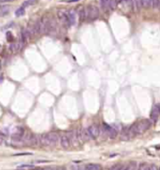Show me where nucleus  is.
Here are the masks:
<instances>
[{"instance_id": "obj_1", "label": "nucleus", "mask_w": 160, "mask_h": 170, "mask_svg": "<svg viewBox=\"0 0 160 170\" xmlns=\"http://www.w3.org/2000/svg\"><path fill=\"white\" fill-rule=\"evenodd\" d=\"M151 121L150 120H141V121H138V122H135L131 125L129 128H130L131 133L133 134V135H141L147 131L151 127Z\"/></svg>"}, {"instance_id": "obj_2", "label": "nucleus", "mask_w": 160, "mask_h": 170, "mask_svg": "<svg viewBox=\"0 0 160 170\" xmlns=\"http://www.w3.org/2000/svg\"><path fill=\"white\" fill-rule=\"evenodd\" d=\"M49 25H50V19L47 17H42L38 22H36L34 25L36 34L41 35V34H46L49 32Z\"/></svg>"}, {"instance_id": "obj_3", "label": "nucleus", "mask_w": 160, "mask_h": 170, "mask_svg": "<svg viewBox=\"0 0 160 170\" xmlns=\"http://www.w3.org/2000/svg\"><path fill=\"white\" fill-rule=\"evenodd\" d=\"M85 12H86V20L88 21H95L99 16V9L97 6H87L85 8Z\"/></svg>"}, {"instance_id": "obj_4", "label": "nucleus", "mask_w": 160, "mask_h": 170, "mask_svg": "<svg viewBox=\"0 0 160 170\" xmlns=\"http://www.w3.org/2000/svg\"><path fill=\"white\" fill-rule=\"evenodd\" d=\"M100 3V7L102 8V10L105 12H109V11H112L117 8L118 0H99Z\"/></svg>"}, {"instance_id": "obj_5", "label": "nucleus", "mask_w": 160, "mask_h": 170, "mask_svg": "<svg viewBox=\"0 0 160 170\" xmlns=\"http://www.w3.org/2000/svg\"><path fill=\"white\" fill-rule=\"evenodd\" d=\"M103 132L106 133V135H109V138H111V139H114L118 135V131H117L116 128L111 127V125L106 123H103Z\"/></svg>"}, {"instance_id": "obj_6", "label": "nucleus", "mask_w": 160, "mask_h": 170, "mask_svg": "<svg viewBox=\"0 0 160 170\" xmlns=\"http://www.w3.org/2000/svg\"><path fill=\"white\" fill-rule=\"evenodd\" d=\"M76 131H77V135H78V138H79L80 142H86V141H89L90 139H91L87 129L81 128V129L76 130Z\"/></svg>"}, {"instance_id": "obj_7", "label": "nucleus", "mask_w": 160, "mask_h": 170, "mask_svg": "<svg viewBox=\"0 0 160 170\" xmlns=\"http://www.w3.org/2000/svg\"><path fill=\"white\" fill-rule=\"evenodd\" d=\"M87 130H88V133H89L91 139H97V138L99 137L100 131H99V127H98V124H92V125H90V126L87 128Z\"/></svg>"}, {"instance_id": "obj_8", "label": "nucleus", "mask_w": 160, "mask_h": 170, "mask_svg": "<svg viewBox=\"0 0 160 170\" xmlns=\"http://www.w3.org/2000/svg\"><path fill=\"white\" fill-rule=\"evenodd\" d=\"M57 17L59 21L65 24H68L69 25V21H68V11L64 10V9H60V10L57 11Z\"/></svg>"}, {"instance_id": "obj_9", "label": "nucleus", "mask_w": 160, "mask_h": 170, "mask_svg": "<svg viewBox=\"0 0 160 170\" xmlns=\"http://www.w3.org/2000/svg\"><path fill=\"white\" fill-rule=\"evenodd\" d=\"M151 119L153 121H156L158 119V117L160 116V103L155 104L152 108V111H151Z\"/></svg>"}, {"instance_id": "obj_10", "label": "nucleus", "mask_w": 160, "mask_h": 170, "mask_svg": "<svg viewBox=\"0 0 160 170\" xmlns=\"http://www.w3.org/2000/svg\"><path fill=\"white\" fill-rule=\"evenodd\" d=\"M132 138H134V135L131 133L130 128L129 127H125L122 130V133H121V139L122 140H129Z\"/></svg>"}, {"instance_id": "obj_11", "label": "nucleus", "mask_w": 160, "mask_h": 170, "mask_svg": "<svg viewBox=\"0 0 160 170\" xmlns=\"http://www.w3.org/2000/svg\"><path fill=\"white\" fill-rule=\"evenodd\" d=\"M48 138H49L50 146H55L58 142V140H59V135L55 132L48 133Z\"/></svg>"}, {"instance_id": "obj_12", "label": "nucleus", "mask_w": 160, "mask_h": 170, "mask_svg": "<svg viewBox=\"0 0 160 170\" xmlns=\"http://www.w3.org/2000/svg\"><path fill=\"white\" fill-rule=\"evenodd\" d=\"M60 144H61V147L63 149H68L70 147V140L67 135H63L60 137Z\"/></svg>"}, {"instance_id": "obj_13", "label": "nucleus", "mask_w": 160, "mask_h": 170, "mask_svg": "<svg viewBox=\"0 0 160 170\" xmlns=\"http://www.w3.org/2000/svg\"><path fill=\"white\" fill-rule=\"evenodd\" d=\"M68 21H69V25H74L76 24V12L74 10H69L68 11Z\"/></svg>"}, {"instance_id": "obj_14", "label": "nucleus", "mask_w": 160, "mask_h": 170, "mask_svg": "<svg viewBox=\"0 0 160 170\" xmlns=\"http://www.w3.org/2000/svg\"><path fill=\"white\" fill-rule=\"evenodd\" d=\"M39 143L42 146H50L49 138H48V134H43L39 137Z\"/></svg>"}, {"instance_id": "obj_15", "label": "nucleus", "mask_w": 160, "mask_h": 170, "mask_svg": "<svg viewBox=\"0 0 160 170\" xmlns=\"http://www.w3.org/2000/svg\"><path fill=\"white\" fill-rule=\"evenodd\" d=\"M84 170H102V166L98 164H88L84 166Z\"/></svg>"}, {"instance_id": "obj_16", "label": "nucleus", "mask_w": 160, "mask_h": 170, "mask_svg": "<svg viewBox=\"0 0 160 170\" xmlns=\"http://www.w3.org/2000/svg\"><path fill=\"white\" fill-rule=\"evenodd\" d=\"M109 170H127V165L124 164H115L110 167Z\"/></svg>"}, {"instance_id": "obj_17", "label": "nucleus", "mask_w": 160, "mask_h": 170, "mask_svg": "<svg viewBox=\"0 0 160 170\" xmlns=\"http://www.w3.org/2000/svg\"><path fill=\"white\" fill-rule=\"evenodd\" d=\"M9 7L8 6H0V16H5L9 12Z\"/></svg>"}, {"instance_id": "obj_18", "label": "nucleus", "mask_w": 160, "mask_h": 170, "mask_svg": "<svg viewBox=\"0 0 160 170\" xmlns=\"http://www.w3.org/2000/svg\"><path fill=\"white\" fill-rule=\"evenodd\" d=\"M79 17L81 21L86 20V12H85V8H81L79 10Z\"/></svg>"}, {"instance_id": "obj_19", "label": "nucleus", "mask_w": 160, "mask_h": 170, "mask_svg": "<svg viewBox=\"0 0 160 170\" xmlns=\"http://www.w3.org/2000/svg\"><path fill=\"white\" fill-rule=\"evenodd\" d=\"M36 170H65L63 167H58V166H46V167L38 168Z\"/></svg>"}, {"instance_id": "obj_20", "label": "nucleus", "mask_w": 160, "mask_h": 170, "mask_svg": "<svg viewBox=\"0 0 160 170\" xmlns=\"http://www.w3.org/2000/svg\"><path fill=\"white\" fill-rule=\"evenodd\" d=\"M25 8H24V7H21V8H19L16 11H15V15H16L17 17L23 16V15H25Z\"/></svg>"}, {"instance_id": "obj_21", "label": "nucleus", "mask_w": 160, "mask_h": 170, "mask_svg": "<svg viewBox=\"0 0 160 170\" xmlns=\"http://www.w3.org/2000/svg\"><path fill=\"white\" fill-rule=\"evenodd\" d=\"M36 3H37V0H26V1H25V2H24V4H23V7H24V8H25V7L33 6V5H35Z\"/></svg>"}, {"instance_id": "obj_22", "label": "nucleus", "mask_w": 160, "mask_h": 170, "mask_svg": "<svg viewBox=\"0 0 160 170\" xmlns=\"http://www.w3.org/2000/svg\"><path fill=\"white\" fill-rule=\"evenodd\" d=\"M150 169V165L147 164V163H141V165H138V170H149Z\"/></svg>"}, {"instance_id": "obj_23", "label": "nucleus", "mask_w": 160, "mask_h": 170, "mask_svg": "<svg viewBox=\"0 0 160 170\" xmlns=\"http://www.w3.org/2000/svg\"><path fill=\"white\" fill-rule=\"evenodd\" d=\"M141 5L143 8H149L151 7V0H141Z\"/></svg>"}, {"instance_id": "obj_24", "label": "nucleus", "mask_w": 160, "mask_h": 170, "mask_svg": "<svg viewBox=\"0 0 160 170\" xmlns=\"http://www.w3.org/2000/svg\"><path fill=\"white\" fill-rule=\"evenodd\" d=\"M10 51H12V52H17V51H19L20 48H19V44L18 43H12L10 45Z\"/></svg>"}, {"instance_id": "obj_25", "label": "nucleus", "mask_w": 160, "mask_h": 170, "mask_svg": "<svg viewBox=\"0 0 160 170\" xmlns=\"http://www.w3.org/2000/svg\"><path fill=\"white\" fill-rule=\"evenodd\" d=\"M159 2L160 0H151V7H153V8L157 7L159 5Z\"/></svg>"}, {"instance_id": "obj_26", "label": "nucleus", "mask_w": 160, "mask_h": 170, "mask_svg": "<svg viewBox=\"0 0 160 170\" xmlns=\"http://www.w3.org/2000/svg\"><path fill=\"white\" fill-rule=\"evenodd\" d=\"M19 168H21V169H24V168H34V166H33L32 165H20Z\"/></svg>"}, {"instance_id": "obj_27", "label": "nucleus", "mask_w": 160, "mask_h": 170, "mask_svg": "<svg viewBox=\"0 0 160 170\" xmlns=\"http://www.w3.org/2000/svg\"><path fill=\"white\" fill-rule=\"evenodd\" d=\"M71 170H84V167H82L81 165H73L71 167Z\"/></svg>"}, {"instance_id": "obj_28", "label": "nucleus", "mask_w": 160, "mask_h": 170, "mask_svg": "<svg viewBox=\"0 0 160 170\" xmlns=\"http://www.w3.org/2000/svg\"><path fill=\"white\" fill-rule=\"evenodd\" d=\"M7 39H8V41L13 40V38H12V35H11L10 32H7Z\"/></svg>"}, {"instance_id": "obj_29", "label": "nucleus", "mask_w": 160, "mask_h": 170, "mask_svg": "<svg viewBox=\"0 0 160 170\" xmlns=\"http://www.w3.org/2000/svg\"><path fill=\"white\" fill-rule=\"evenodd\" d=\"M149 170H158V169L155 165H150V169Z\"/></svg>"}, {"instance_id": "obj_30", "label": "nucleus", "mask_w": 160, "mask_h": 170, "mask_svg": "<svg viewBox=\"0 0 160 170\" xmlns=\"http://www.w3.org/2000/svg\"><path fill=\"white\" fill-rule=\"evenodd\" d=\"M14 0H0V3H6V2H11Z\"/></svg>"}, {"instance_id": "obj_31", "label": "nucleus", "mask_w": 160, "mask_h": 170, "mask_svg": "<svg viewBox=\"0 0 160 170\" xmlns=\"http://www.w3.org/2000/svg\"><path fill=\"white\" fill-rule=\"evenodd\" d=\"M3 142H4V139H3V138L1 137V135H0V145H1V144H3Z\"/></svg>"}, {"instance_id": "obj_32", "label": "nucleus", "mask_w": 160, "mask_h": 170, "mask_svg": "<svg viewBox=\"0 0 160 170\" xmlns=\"http://www.w3.org/2000/svg\"><path fill=\"white\" fill-rule=\"evenodd\" d=\"M75 1H79V0H68V2H75Z\"/></svg>"}, {"instance_id": "obj_33", "label": "nucleus", "mask_w": 160, "mask_h": 170, "mask_svg": "<svg viewBox=\"0 0 160 170\" xmlns=\"http://www.w3.org/2000/svg\"><path fill=\"white\" fill-rule=\"evenodd\" d=\"M2 80H3L2 77H0V81H2Z\"/></svg>"}, {"instance_id": "obj_34", "label": "nucleus", "mask_w": 160, "mask_h": 170, "mask_svg": "<svg viewBox=\"0 0 160 170\" xmlns=\"http://www.w3.org/2000/svg\"><path fill=\"white\" fill-rule=\"evenodd\" d=\"M158 8H159V9H160V2H159V5H158Z\"/></svg>"}, {"instance_id": "obj_35", "label": "nucleus", "mask_w": 160, "mask_h": 170, "mask_svg": "<svg viewBox=\"0 0 160 170\" xmlns=\"http://www.w3.org/2000/svg\"><path fill=\"white\" fill-rule=\"evenodd\" d=\"M17 170H24V169H21V168H19V169H17Z\"/></svg>"}, {"instance_id": "obj_36", "label": "nucleus", "mask_w": 160, "mask_h": 170, "mask_svg": "<svg viewBox=\"0 0 160 170\" xmlns=\"http://www.w3.org/2000/svg\"><path fill=\"white\" fill-rule=\"evenodd\" d=\"M0 69H1V63H0Z\"/></svg>"}, {"instance_id": "obj_37", "label": "nucleus", "mask_w": 160, "mask_h": 170, "mask_svg": "<svg viewBox=\"0 0 160 170\" xmlns=\"http://www.w3.org/2000/svg\"><path fill=\"white\" fill-rule=\"evenodd\" d=\"M158 170H160V167H159V168H158Z\"/></svg>"}, {"instance_id": "obj_38", "label": "nucleus", "mask_w": 160, "mask_h": 170, "mask_svg": "<svg viewBox=\"0 0 160 170\" xmlns=\"http://www.w3.org/2000/svg\"><path fill=\"white\" fill-rule=\"evenodd\" d=\"M0 6H1V5H0Z\"/></svg>"}]
</instances>
